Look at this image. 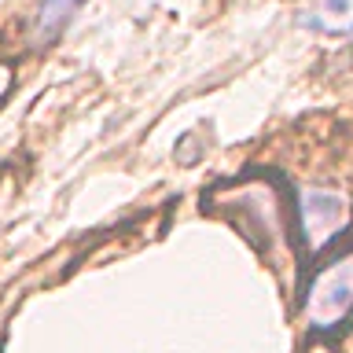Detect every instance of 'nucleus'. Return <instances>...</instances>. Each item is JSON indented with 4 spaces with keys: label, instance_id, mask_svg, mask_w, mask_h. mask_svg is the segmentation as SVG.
I'll return each mask as SVG.
<instances>
[{
    "label": "nucleus",
    "instance_id": "obj_3",
    "mask_svg": "<svg viewBox=\"0 0 353 353\" xmlns=\"http://www.w3.org/2000/svg\"><path fill=\"white\" fill-rule=\"evenodd\" d=\"M350 221V203L339 192H324V188H309L298 199V228L309 247H324L346 228Z\"/></svg>",
    "mask_w": 353,
    "mask_h": 353
},
{
    "label": "nucleus",
    "instance_id": "obj_1",
    "mask_svg": "<svg viewBox=\"0 0 353 353\" xmlns=\"http://www.w3.org/2000/svg\"><path fill=\"white\" fill-rule=\"evenodd\" d=\"M217 210H225L232 225H239L247 232V239L258 243L272 261L280 254V247H287V214H283L280 195L272 192V184L247 181L239 188H228L225 199H217Z\"/></svg>",
    "mask_w": 353,
    "mask_h": 353
},
{
    "label": "nucleus",
    "instance_id": "obj_4",
    "mask_svg": "<svg viewBox=\"0 0 353 353\" xmlns=\"http://www.w3.org/2000/svg\"><path fill=\"white\" fill-rule=\"evenodd\" d=\"M302 26L313 33L346 37L353 33V0H316L309 11H302Z\"/></svg>",
    "mask_w": 353,
    "mask_h": 353
},
{
    "label": "nucleus",
    "instance_id": "obj_2",
    "mask_svg": "<svg viewBox=\"0 0 353 353\" xmlns=\"http://www.w3.org/2000/svg\"><path fill=\"white\" fill-rule=\"evenodd\" d=\"M353 313V254L324 265L305 291V320L316 331H331Z\"/></svg>",
    "mask_w": 353,
    "mask_h": 353
},
{
    "label": "nucleus",
    "instance_id": "obj_5",
    "mask_svg": "<svg viewBox=\"0 0 353 353\" xmlns=\"http://www.w3.org/2000/svg\"><path fill=\"white\" fill-rule=\"evenodd\" d=\"M77 4H81V0H41V11H37V37H41V41L55 37V33L66 26V19L77 11Z\"/></svg>",
    "mask_w": 353,
    "mask_h": 353
}]
</instances>
